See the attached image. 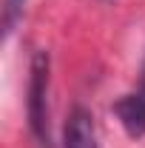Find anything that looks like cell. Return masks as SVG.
I'll use <instances>...</instances> for the list:
<instances>
[{"label":"cell","instance_id":"cell-1","mask_svg":"<svg viewBox=\"0 0 145 148\" xmlns=\"http://www.w3.org/2000/svg\"><path fill=\"white\" fill-rule=\"evenodd\" d=\"M49 71H51L49 51H34L29 66L26 114H29V131L37 148H54L51 131H49Z\"/></svg>","mask_w":145,"mask_h":148},{"label":"cell","instance_id":"cell-2","mask_svg":"<svg viewBox=\"0 0 145 148\" xmlns=\"http://www.w3.org/2000/svg\"><path fill=\"white\" fill-rule=\"evenodd\" d=\"M63 148H100L97 143V125L88 108L74 106L63 125Z\"/></svg>","mask_w":145,"mask_h":148},{"label":"cell","instance_id":"cell-3","mask_svg":"<svg viewBox=\"0 0 145 148\" xmlns=\"http://www.w3.org/2000/svg\"><path fill=\"white\" fill-rule=\"evenodd\" d=\"M114 117L120 120V125L131 140H142L145 137V91H131L122 94L120 100H114Z\"/></svg>","mask_w":145,"mask_h":148},{"label":"cell","instance_id":"cell-5","mask_svg":"<svg viewBox=\"0 0 145 148\" xmlns=\"http://www.w3.org/2000/svg\"><path fill=\"white\" fill-rule=\"evenodd\" d=\"M142 91H145V69H142Z\"/></svg>","mask_w":145,"mask_h":148},{"label":"cell","instance_id":"cell-4","mask_svg":"<svg viewBox=\"0 0 145 148\" xmlns=\"http://www.w3.org/2000/svg\"><path fill=\"white\" fill-rule=\"evenodd\" d=\"M23 12H26V0H3L0 26H3V37H6V40L12 37V32L17 29V23L23 20Z\"/></svg>","mask_w":145,"mask_h":148}]
</instances>
